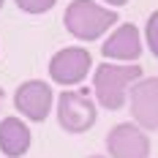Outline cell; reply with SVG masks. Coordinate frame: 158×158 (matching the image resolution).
Returning <instances> with one entry per match:
<instances>
[{
  "instance_id": "cell-1",
  "label": "cell",
  "mask_w": 158,
  "mask_h": 158,
  "mask_svg": "<svg viewBox=\"0 0 158 158\" xmlns=\"http://www.w3.org/2000/svg\"><path fill=\"white\" fill-rule=\"evenodd\" d=\"M142 79L139 63H101L93 74L95 98L104 109H120L128 98V90Z\"/></svg>"
},
{
  "instance_id": "cell-2",
  "label": "cell",
  "mask_w": 158,
  "mask_h": 158,
  "mask_svg": "<svg viewBox=\"0 0 158 158\" xmlns=\"http://www.w3.org/2000/svg\"><path fill=\"white\" fill-rule=\"evenodd\" d=\"M114 22H117V11L98 6L95 0H74L63 14L65 30L77 35L79 41H93L104 35Z\"/></svg>"
},
{
  "instance_id": "cell-3",
  "label": "cell",
  "mask_w": 158,
  "mask_h": 158,
  "mask_svg": "<svg viewBox=\"0 0 158 158\" xmlns=\"http://www.w3.org/2000/svg\"><path fill=\"white\" fill-rule=\"evenodd\" d=\"M95 101L90 90H65L57 98V123L68 134H85L95 126Z\"/></svg>"
},
{
  "instance_id": "cell-4",
  "label": "cell",
  "mask_w": 158,
  "mask_h": 158,
  "mask_svg": "<svg viewBox=\"0 0 158 158\" xmlns=\"http://www.w3.org/2000/svg\"><path fill=\"white\" fill-rule=\"evenodd\" d=\"M93 65V57L90 52L82 47H68V49H60L52 55L49 60V77L52 82L63 85V87H71V85H79L82 79L87 77Z\"/></svg>"
},
{
  "instance_id": "cell-5",
  "label": "cell",
  "mask_w": 158,
  "mask_h": 158,
  "mask_svg": "<svg viewBox=\"0 0 158 158\" xmlns=\"http://www.w3.org/2000/svg\"><path fill=\"white\" fill-rule=\"evenodd\" d=\"M131 114L136 120V126L144 131H156L158 128V77H144L139 79L131 90Z\"/></svg>"
},
{
  "instance_id": "cell-6",
  "label": "cell",
  "mask_w": 158,
  "mask_h": 158,
  "mask_svg": "<svg viewBox=\"0 0 158 158\" xmlns=\"http://www.w3.org/2000/svg\"><path fill=\"white\" fill-rule=\"evenodd\" d=\"M106 150L112 158H150V139L136 123H120L106 134Z\"/></svg>"
},
{
  "instance_id": "cell-7",
  "label": "cell",
  "mask_w": 158,
  "mask_h": 158,
  "mask_svg": "<svg viewBox=\"0 0 158 158\" xmlns=\"http://www.w3.org/2000/svg\"><path fill=\"white\" fill-rule=\"evenodd\" d=\"M14 106L19 109V114H25L33 123L47 120L49 109H52V87L44 79H30L22 82L14 93Z\"/></svg>"
},
{
  "instance_id": "cell-8",
  "label": "cell",
  "mask_w": 158,
  "mask_h": 158,
  "mask_svg": "<svg viewBox=\"0 0 158 158\" xmlns=\"http://www.w3.org/2000/svg\"><path fill=\"white\" fill-rule=\"evenodd\" d=\"M101 52L106 60H114V63H136L142 55V38H139L136 25L123 22L120 27H114V33L104 41Z\"/></svg>"
},
{
  "instance_id": "cell-9",
  "label": "cell",
  "mask_w": 158,
  "mask_h": 158,
  "mask_svg": "<svg viewBox=\"0 0 158 158\" xmlns=\"http://www.w3.org/2000/svg\"><path fill=\"white\" fill-rule=\"evenodd\" d=\"M0 150L8 158H19L30 150V131L22 117H3L0 120Z\"/></svg>"
},
{
  "instance_id": "cell-10",
  "label": "cell",
  "mask_w": 158,
  "mask_h": 158,
  "mask_svg": "<svg viewBox=\"0 0 158 158\" xmlns=\"http://www.w3.org/2000/svg\"><path fill=\"white\" fill-rule=\"evenodd\" d=\"M144 35H147V47H150V52L158 57V11L150 14L147 25H144Z\"/></svg>"
},
{
  "instance_id": "cell-11",
  "label": "cell",
  "mask_w": 158,
  "mask_h": 158,
  "mask_svg": "<svg viewBox=\"0 0 158 158\" xmlns=\"http://www.w3.org/2000/svg\"><path fill=\"white\" fill-rule=\"evenodd\" d=\"M57 0H16V6L27 14H47Z\"/></svg>"
},
{
  "instance_id": "cell-12",
  "label": "cell",
  "mask_w": 158,
  "mask_h": 158,
  "mask_svg": "<svg viewBox=\"0 0 158 158\" xmlns=\"http://www.w3.org/2000/svg\"><path fill=\"white\" fill-rule=\"evenodd\" d=\"M104 3H106V6H114V8H117V6H126L128 0H104Z\"/></svg>"
},
{
  "instance_id": "cell-13",
  "label": "cell",
  "mask_w": 158,
  "mask_h": 158,
  "mask_svg": "<svg viewBox=\"0 0 158 158\" xmlns=\"http://www.w3.org/2000/svg\"><path fill=\"white\" fill-rule=\"evenodd\" d=\"M90 158H104V156H90Z\"/></svg>"
},
{
  "instance_id": "cell-14",
  "label": "cell",
  "mask_w": 158,
  "mask_h": 158,
  "mask_svg": "<svg viewBox=\"0 0 158 158\" xmlns=\"http://www.w3.org/2000/svg\"><path fill=\"white\" fill-rule=\"evenodd\" d=\"M0 98H3V90H0Z\"/></svg>"
},
{
  "instance_id": "cell-15",
  "label": "cell",
  "mask_w": 158,
  "mask_h": 158,
  "mask_svg": "<svg viewBox=\"0 0 158 158\" xmlns=\"http://www.w3.org/2000/svg\"><path fill=\"white\" fill-rule=\"evenodd\" d=\"M0 6H3V0H0Z\"/></svg>"
}]
</instances>
